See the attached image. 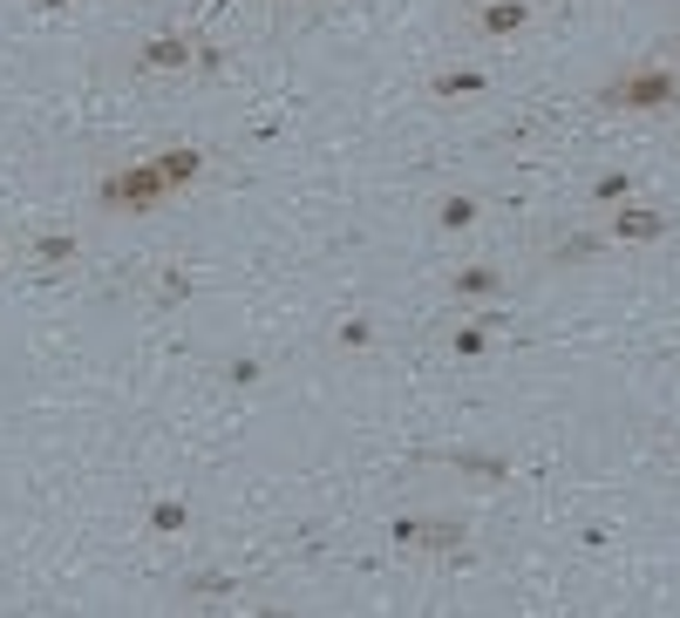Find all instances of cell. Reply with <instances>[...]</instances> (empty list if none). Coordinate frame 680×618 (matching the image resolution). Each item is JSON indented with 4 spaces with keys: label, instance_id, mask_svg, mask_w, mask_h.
<instances>
[{
    "label": "cell",
    "instance_id": "4fadbf2b",
    "mask_svg": "<svg viewBox=\"0 0 680 618\" xmlns=\"http://www.w3.org/2000/svg\"><path fill=\"white\" fill-rule=\"evenodd\" d=\"M457 353H484V326H463L457 333Z\"/></svg>",
    "mask_w": 680,
    "mask_h": 618
},
{
    "label": "cell",
    "instance_id": "8992f818",
    "mask_svg": "<svg viewBox=\"0 0 680 618\" xmlns=\"http://www.w3.org/2000/svg\"><path fill=\"white\" fill-rule=\"evenodd\" d=\"M157 164H164V177H170V191L191 184V177L205 170V157H197V150H170V157H157Z\"/></svg>",
    "mask_w": 680,
    "mask_h": 618
},
{
    "label": "cell",
    "instance_id": "8fae6325",
    "mask_svg": "<svg viewBox=\"0 0 680 618\" xmlns=\"http://www.w3.org/2000/svg\"><path fill=\"white\" fill-rule=\"evenodd\" d=\"M457 293H497V272H490V266H470V272H457Z\"/></svg>",
    "mask_w": 680,
    "mask_h": 618
},
{
    "label": "cell",
    "instance_id": "9c48e42d",
    "mask_svg": "<svg viewBox=\"0 0 680 618\" xmlns=\"http://www.w3.org/2000/svg\"><path fill=\"white\" fill-rule=\"evenodd\" d=\"M184 524H191V510H184V503H157V510H150V530H164V537H170V530H184Z\"/></svg>",
    "mask_w": 680,
    "mask_h": 618
},
{
    "label": "cell",
    "instance_id": "6da1fadb",
    "mask_svg": "<svg viewBox=\"0 0 680 618\" xmlns=\"http://www.w3.org/2000/svg\"><path fill=\"white\" fill-rule=\"evenodd\" d=\"M164 197H170V177H164L157 157H150V164H130V170H116V177H103V204H110V211H123V218L157 211Z\"/></svg>",
    "mask_w": 680,
    "mask_h": 618
},
{
    "label": "cell",
    "instance_id": "3957f363",
    "mask_svg": "<svg viewBox=\"0 0 680 618\" xmlns=\"http://www.w3.org/2000/svg\"><path fill=\"white\" fill-rule=\"evenodd\" d=\"M613 239H633V245L667 239V218H660V211H646V204H626V211H613Z\"/></svg>",
    "mask_w": 680,
    "mask_h": 618
},
{
    "label": "cell",
    "instance_id": "30bf717a",
    "mask_svg": "<svg viewBox=\"0 0 680 618\" xmlns=\"http://www.w3.org/2000/svg\"><path fill=\"white\" fill-rule=\"evenodd\" d=\"M442 224H449V231L476 224V197H442Z\"/></svg>",
    "mask_w": 680,
    "mask_h": 618
},
{
    "label": "cell",
    "instance_id": "7a4b0ae2",
    "mask_svg": "<svg viewBox=\"0 0 680 618\" xmlns=\"http://www.w3.org/2000/svg\"><path fill=\"white\" fill-rule=\"evenodd\" d=\"M680 89H673V75L667 68H633V75H619V82L606 89L613 110H667Z\"/></svg>",
    "mask_w": 680,
    "mask_h": 618
},
{
    "label": "cell",
    "instance_id": "52a82bcc",
    "mask_svg": "<svg viewBox=\"0 0 680 618\" xmlns=\"http://www.w3.org/2000/svg\"><path fill=\"white\" fill-rule=\"evenodd\" d=\"M436 95H484V75H476V68H442Z\"/></svg>",
    "mask_w": 680,
    "mask_h": 618
},
{
    "label": "cell",
    "instance_id": "ba28073f",
    "mask_svg": "<svg viewBox=\"0 0 680 618\" xmlns=\"http://www.w3.org/2000/svg\"><path fill=\"white\" fill-rule=\"evenodd\" d=\"M35 259H41V266H68V259H75V239H62V231H48V239L35 245Z\"/></svg>",
    "mask_w": 680,
    "mask_h": 618
},
{
    "label": "cell",
    "instance_id": "277c9868",
    "mask_svg": "<svg viewBox=\"0 0 680 618\" xmlns=\"http://www.w3.org/2000/svg\"><path fill=\"white\" fill-rule=\"evenodd\" d=\"M137 62H143V68H184V62H191V41H184V35H157V41H143Z\"/></svg>",
    "mask_w": 680,
    "mask_h": 618
},
{
    "label": "cell",
    "instance_id": "5b68a950",
    "mask_svg": "<svg viewBox=\"0 0 680 618\" xmlns=\"http://www.w3.org/2000/svg\"><path fill=\"white\" fill-rule=\"evenodd\" d=\"M476 21H484V35H517L524 21H531V8H524V0H490Z\"/></svg>",
    "mask_w": 680,
    "mask_h": 618
},
{
    "label": "cell",
    "instance_id": "5bb4252c",
    "mask_svg": "<svg viewBox=\"0 0 680 618\" xmlns=\"http://www.w3.org/2000/svg\"><path fill=\"white\" fill-rule=\"evenodd\" d=\"M41 8H68V0H41Z\"/></svg>",
    "mask_w": 680,
    "mask_h": 618
},
{
    "label": "cell",
    "instance_id": "7c38bea8",
    "mask_svg": "<svg viewBox=\"0 0 680 618\" xmlns=\"http://www.w3.org/2000/svg\"><path fill=\"white\" fill-rule=\"evenodd\" d=\"M626 191H633V184H626V177H619V170H613V177H599V184H592V197H599V204H619Z\"/></svg>",
    "mask_w": 680,
    "mask_h": 618
}]
</instances>
